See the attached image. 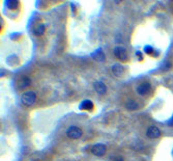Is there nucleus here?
I'll return each mask as SVG.
<instances>
[{
    "label": "nucleus",
    "instance_id": "nucleus-17",
    "mask_svg": "<svg viewBox=\"0 0 173 161\" xmlns=\"http://www.w3.org/2000/svg\"><path fill=\"white\" fill-rule=\"evenodd\" d=\"M168 124H169L170 126H173V119H171V121H169V123H168Z\"/></svg>",
    "mask_w": 173,
    "mask_h": 161
},
{
    "label": "nucleus",
    "instance_id": "nucleus-4",
    "mask_svg": "<svg viewBox=\"0 0 173 161\" xmlns=\"http://www.w3.org/2000/svg\"><path fill=\"white\" fill-rule=\"evenodd\" d=\"M114 55L117 59L121 60V62H126L128 60V53H126V49L122 46H117L114 48Z\"/></svg>",
    "mask_w": 173,
    "mask_h": 161
},
{
    "label": "nucleus",
    "instance_id": "nucleus-3",
    "mask_svg": "<svg viewBox=\"0 0 173 161\" xmlns=\"http://www.w3.org/2000/svg\"><path fill=\"white\" fill-rule=\"evenodd\" d=\"M150 89H152V85H150L149 82H142V83L138 84L136 86V92L139 95V96H146L150 92Z\"/></svg>",
    "mask_w": 173,
    "mask_h": 161
},
{
    "label": "nucleus",
    "instance_id": "nucleus-1",
    "mask_svg": "<svg viewBox=\"0 0 173 161\" xmlns=\"http://www.w3.org/2000/svg\"><path fill=\"white\" fill-rule=\"evenodd\" d=\"M65 134H67V136L70 138V139L77 140V139H79V138L82 137V135H83V131H82V129L80 128V127L73 125V126H70L69 128L67 129Z\"/></svg>",
    "mask_w": 173,
    "mask_h": 161
},
{
    "label": "nucleus",
    "instance_id": "nucleus-9",
    "mask_svg": "<svg viewBox=\"0 0 173 161\" xmlns=\"http://www.w3.org/2000/svg\"><path fill=\"white\" fill-rule=\"evenodd\" d=\"M111 71H112V73H113L114 76L120 77V76H122L123 73H125V68H123V65H121L120 63H115V65H113Z\"/></svg>",
    "mask_w": 173,
    "mask_h": 161
},
{
    "label": "nucleus",
    "instance_id": "nucleus-16",
    "mask_svg": "<svg viewBox=\"0 0 173 161\" xmlns=\"http://www.w3.org/2000/svg\"><path fill=\"white\" fill-rule=\"evenodd\" d=\"M145 50H148V51H147L148 54H152L153 49H152V48H150V47H148V46H147V47H145Z\"/></svg>",
    "mask_w": 173,
    "mask_h": 161
},
{
    "label": "nucleus",
    "instance_id": "nucleus-2",
    "mask_svg": "<svg viewBox=\"0 0 173 161\" xmlns=\"http://www.w3.org/2000/svg\"><path fill=\"white\" fill-rule=\"evenodd\" d=\"M36 101V95L34 92L28 91L23 92V95L21 96V102L23 105L25 106H31L35 103Z\"/></svg>",
    "mask_w": 173,
    "mask_h": 161
},
{
    "label": "nucleus",
    "instance_id": "nucleus-8",
    "mask_svg": "<svg viewBox=\"0 0 173 161\" xmlns=\"http://www.w3.org/2000/svg\"><path fill=\"white\" fill-rule=\"evenodd\" d=\"M30 85H31V79L27 76L21 77L18 82L19 89H27L28 86H30Z\"/></svg>",
    "mask_w": 173,
    "mask_h": 161
},
{
    "label": "nucleus",
    "instance_id": "nucleus-6",
    "mask_svg": "<svg viewBox=\"0 0 173 161\" xmlns=\"http://www.w3.org/2000/svg\"><path fill=\"white\" fill-rule=\"evenodd\" d=\"M146 136L148 138H152V139H157L161 136V131L158 127L155 126H150L148 127V129L146 130Z\"/></svg>",
    "mask_w": 173,
    "mask_h": 161
},
{
    "label": "nucleus",
    "instance_id": "nucleus-11",
    "mask_svg": "<svg viewBox=\"0 0 173 161\" xmlns=\"http://www.w3.org/2000/svg\"><path fill=\"white\" fill-rule=\"evenodd\" d=\"M80 107H81L82 109H84V110H92V109H93V103H92L90 100H85V101L82 102Z\"/></svg>",
    "mask_w": 173,
    "mask_h": 161
},
{
    "label": "nucleus",
    "instance_id": "nucleus-5",
    "mask_svg": "<svg viewBox=\"0 0 173 161\" xmlns=\"http://www.w3.org/2000/svg\"><path fill=\"white\" fill-rule=\"evenodd\" d=\"M107 152V148L106 146L103 143H96L93 147L91 148V153L96 157H103Z\"/></svg>",
    "mask_w": 173,
    "mask_h": 161
},
{
    "label": "nucleus",
    "instance_id": "nucleus-12",
    "mask_svg": "<svg viewBox=\"0 0 173 161\" xmlns=\"http://www.w3.org/2000/svg\"><path fill=\"white\" fill-rule=\"evenodd\" d=\"M45 31H46V26L44 25V24H38L34 28V35L38 36H41L45 33Z\"/></svg>",
    "mask_w": 173,
    "mask_h": 161
},
{
    "label": "nucleus",
    "instance_id": "nucleus-10",
    "mask_svg": "<svg viewBox=\"0 0 173 161\" xmlns=\"http://www.w3.org/2000/svg\"><path fill=\"white\" fill-rule=\"evenodd\" d=\"M93 87H94L96 92L99 95H105V94H106V92H107V86H106V84H105L104 82H102V81H96V82H94Z\"/></svg>",
    "mask_w": 173,
    "mask_h": 161
},
{
    "label": "nucleus",
    "instance_id": "nucleus-13",
    "mask_svg": "<svg viewBox=\"0 0 173 161\" xmlns=\"http://www.w3.org/2000/svg\"><path fill=\"white\" fill-rule=\"evenodd\" d=\"M92 56H93V57L96 58V60H102V62H103L104 58H105V57H104L103 52H101V51H97V52H96V53H94V54L92 55Z\"/></svg>",
    "mask_w": 173,
    "mask_h": 161
},
{
    "label": "nucleus",
    "instance_id": "nucleus-14",
    "mask_svg": "<svg viewBox=\"0 0 173 161\" xmlns=\"http://www.w3.org/2000/svg\"><path fill=\"white\" fill-rule=\"evenodd\" d=\"M7 6H8L11 9H16V8H18V6H19V2L18 1H9L8 3H7Z\"/></svg>",
    "mask_w": 173,
    "mask_h": 161
},
{
    "label": "nucleus",
    "instance_id": "nucleus-7",
    "mask_svg": "<svg viewBox=\"0 0 173 161\" xmlns=\"http://www.w3.org/2000/svg\"><path fill=\"white\" fill-rule=\"evenodd\" d=\"M125 107L128 110L134 111V110H138V109L140 108V105H139L138 101L130 98V99H126L125 101Z\"/></svg>",
    "mask_w": 173,
    "mask_h": 161
},
{
    "label": "nucleus",
    "instance_id": "nucleus-15",
    "mask_svg": "<svg viewBox=\"0 0 173 161\" xmlns=\"http://www.w3.org/2000/svg\"><path fill=\"white\" fill-rule=\"evenodd\" d=\"M109 161H125L123 160V158L121 157V156L119 155H113L112 157L110 158V160Z\"/></svg>",
    "mask_w": 173,
    "mask_h": 161
}]
</instances>
